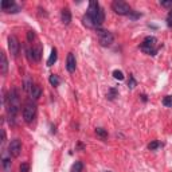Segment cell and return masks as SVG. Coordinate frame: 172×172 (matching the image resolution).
<instances>
[{"instance_id":"1","label":"cell","mask_w":172,"mask_h":172,"mask_svg":"<svg viewBox=\"0 0 172 172\" xmlns=\"http://www.w3.org/2000/svg\"><path fill=\"white\" fill-rule=\"evenodd\" d=\"M88 15L92 18L93 23L96 27H99L104 20H105V15H104V10L101 7H99L98 2H96V0H92V2L89 3V10H88Z\"/></svg>"},{"instance_id":"2","label":"cell","mask_w":172,"mask_h":172,"mask_svg":"<svg viewBox=\"0 0 172 172\" xmlns=\"http://www.w3.org/2000/svg\"><path fill=\"white\" fill-rule=\"evenodd\" d=\"M140 48H141L145 54H148V55H156L157 48H159L157 47V39L155 37H147L143 40Z\"/></svg>"},{"instance_id":"3","label":"cell","mask_w":172,"mask_h":172,"mask_svg":"<svg viewBox=\"0 0 172 172\" xmlns=\"http://www.w3.org/2000/svg\"><path fill=\"white\" fill-rule=\"evenodd\" d=\"M8 113H10L11 119L16 116V113L19 112V108H20V102H19V97H18V93L16 90H12L10 92V97H8Z\"/></svg>"},{"instance_id":"4","label":"cell","mask_w":172,"mask_h":172,"mask_svg":"<svg viewBox=\"0 0 172 172\" xmlns=\"http://www.w3.org/2000/svg\"><path fill=\"white\" fill-rule=\"evenodd\" d=\"M35 114H37V105L31 101H27L24 104L23 108V119L27 124L33 123V120L35 119Z\"/></svg>"},{"instance_id":"5","label":"cell","mask_w":172,"mask_h":172,"mask_svg":"<svg viewBox=\"0 0 172 172\" xmlns=\"http://www.w3.org/2000/svg\"><path fill=\"white\" fill-rule=\"evenodd\" d=\"M98 34V40H99V44L104 47L106 46H110L113 43V40H114V37H113V34L110 31H106V30H98L97 31Z\"/></svg>"},{"instance_id":"6","label":"cell","mask_w":172,"mask_h":172,"mask_svg":"<svg viewBox=\"0 0 172 172\" xmlns=\"http://www.w3.org/2000/svg\"><path fill=\"white\" fill-rule=\"evenodd\" d=\"M112 10L116 13H119V15H129L130 13L129 4H126L125 2H121V0H114L112 3Z\"/></svg>"},{"instance_id":"7","label":"cell","mask_w":172,"mask_h":172,"mask_svg":"<svg viewBox=\"0 0 172 172\" xmlns=\"http://www.w3.org/2000/svg\"><path fill=\"white\" fill-rule=\"evenodd\" d=\"M8 48H10V51L13 57H18L19 50H20V44L15 35H10V37H8Z\"/></svg>"},{"instance_id":"8","label":"cell","mask_w":172,"mask_h":172,"mask_svg":"<svg viewBox=\"0 0 172 172\" xmlns=\"http://www.w3.org/2000/svg\"><path fill=\"white\" fill-rule=\"evenodd\" d=\"M8 152H10V155L12 156H15L18 157L20 155V152H22V143H20V140H12V141L10 143V147H8Z\"/></svg>"},{"instance_id":"9","label":"cell","mask_w":172,"mask_h":172,"mask_svg":"<svg viewBox=\"0 0 172 172\" xmlns=\"http://www.w3.org/2000/svg\"><path fill=\"white\" fill-rule=\"evenodd\" d=\"M2 164H3V168H4V171H6V172H10L11 171V156L8 155L7 152H3Z\"/></svg>"},{"instance_id":"10","label":"cell","mask_w":172,"mask_h":172,"mask_svg":"<svg viewBox=\"0 0 172 172\" xmlns=\"http://www.w3.org/2000/svg\"><path fill=\"white\" fill-rule=\"evenodd\" d=\"M66 69L69 73H74V70H75V58L73 54H69L67 55V59H66Z\"/></svg>"},{"instance_id":"11","label":"cell","mask_w":172,"mask_h":172,"mask_svg":"<svg viewBox=\"0 0 172 172\" xmlns=\"http://www.w3.org/2000/svg\"><path fill=\"white\" fill-rule=\"evenodd\" d=\"M0 73L2 74H7L8 71V62H7V58H6V54L4 53H0Z\"/></svg>"},{"instance_id":"12","label":"cell","mask_w":172,"mask_h":172,"mask_svg":"<svg viewBox=\"0 0 172 172\" xmlns=\"http://www.w3.org/2000/svg\"><path fill=\"white\" fill-rule=\"evenodd\" d=\"M61 18H62V22L63 24H69L71 22V13L69 11V8H63L62 13H61Z\"/></svg>"},{"instance_id":"13","label":"cell","mask_w":172,"mask_h":172,"mask_svg":"<svg viewBox=\"0 0 172 172\" xmlns=\"http://www.w3.org/2000/svg\"><path fill=\"white\" fill-rule=\"evenodd\" d=\"M40 96H42V89H40L39 85H34L33 88H31V97L34 99H38Z\"/></svg>"},{"instance_id":"14","label":"cell","mask_w":172,"mask_h":172,"mask_svg":"<svg viewBox=\"0 0 172 172\" xmlns=\"http://www.w3.org/2000/svg\"><path fill=\"white\" fill-rule=\"evenodd\" d=\"M57 58H58L57 48H53V50H51V54H50V58L47 59V66H53L54 63L57 62Z\"/></svg>"},{"instance_id":"15","label":"cell","mask_w":172,"mask_h":172,"mask_svg":"<svg viewBox=\"0 0 172 172\" xmlns=\"http://www.w3.org/2000/svg\"><path fill=\"white\" fill-rule=\"evenodd\" d=\"M33 54H34V59L35 61H40V58H42V46L38 44L37 47L33 48Z\"/></svg>"},{"instance_id":"16","label":"cell","mask_w":172,"mask_h":172,"mask_svg":"<svg viewBox=\"0 0 172 172\" xmlns=\"http://www.w3.org/2000/svg\"><path fill=\"white\" fill-rule=\"evenodd\" d=\"M83 171V163L82 161H75L73 167H71L70 172H82Z\"/></svg>"},{"instance_id":"17","label":"cell","mask_w":172,"mask_h":172,"mask_svg":"<svg viewBox=\"0 0 172 172\" xmlns=\"http://www.w3.org/2000/svg\"><path fill=\"white\" fill-rule=\"evenodd\" d=\"M15 6V2H12V0H4V2H2V8L3 11H7L10 10L11 7Z\"/></svg>"},{"instance_id":"18","label":"cell","mask_w":172,"mask_h":172,"mask_svg":"<svg viewBox=\"0 0 172 172\" xmlns=\"http://www.w3.org/2000/svg\"><path fill=\"white\" fill-rule=\"evenodd\" d=\"M48 81H50V83H51L53 86H58V85L61 83V79L58 78L57 75H54V74L50 75V79H48Z\"/></svg>"},{"instance_id":"19","label":"cell","mask_w":172,"mask_h":172,"mask_svg":"<svg viewBox=\"0 0 172 172\" xmlns=\"http://www.w3.org/2000/svg\"><path fill=\"white\" fill-rule=\"evenodd\" d=\"M163 105L167 108H172V96H165L163 98Z\"/></svg>"},{"instance_id":"20","label":"cell","mask_w":172,"mask_h":172,"mask_svg":"<svg viewBox=\"0 0 172 172\" xmlns=\"http://www.w3.org/2000/svg\"><path fill=\"white\" fill-rule=\"evenodd\" d=\"M160 147H163V144H161L160 141H152V143H149L148 149H151V151H155V149L160 148Z\"/></svg>"},{"instance_id":"21","label":"cell","mask_w":172,"mask_h":172,"mask_svg":"<svg viewBox=\"0 0 172 172\" xmlns=\"http://www.w3.org/2000/svg\"><path fill=\"white\" fill-rule=\"evenodd\" d=\"M96 134L99 136L101 139H106L108 137V132H106L105 129H102V128H97L96 129Z\"/></svg>"},{"instance_id":"22","label":"cell","mask_w":172,"mask_h":172,"mask_svg":"<svg viewBox=\"0 0 172 172\" xmlns=\"http://www.w3.org/2000/svg\"><path fill=\"white\" fill-rule=\"evenodd\" d=\"M113 77H114L116 79H119V81H123L124 79V74H123V71H120V70H114V71H113Z\"/></svg>"},{"instance_id":"23","label":"cell","mask_w":172,"mask_h":172,"mask_svg":"<svg viewBox=\"0 0 172 172\" xmlns=\"http://www.w3.org/2000/svg\"><path fill=\"white\" fill-rule=\"evenodd\" d=\"M19 171L20 172H28L30 171V164H28V163H22Z\"/></svg>"},{"instance_id":"24","label":"cell","mask_w":172,"mask_h":172,"mask_svg":"<svg viewBox=\"0 0 172 172\" xmlns=\"http://www.w3.org/2000/svg\"><path fill=\"white\" fill-rule=\"evenodd\" d=\"M116 96H117V90H116L114 88L109 89V93H108V98H109V99H113Z\"/></svg>"},{"instance_id":"25","label":"cell","mask_w":172,"mask_h":172,"mask_svg":"<svg viewBox=\"0 0 172 172\" xmlns=\"http://www.w3.org/2000/svg\"><path fill=\"white\" fill-rule=\"evenodd\" d=\"M136 85H137V82H136V79L133 78L132 75H130V77H129V81H128V86H129V89H133Z\"/></svg>"},{"instance_id":"26","label":"cell","mask_w":172,"mask_h":172,"mask_svg":"<svg viewBox=\"0 0 172 172\" xmlns=\"http://www.w3.org/2000/svg\"><path fill=\"white\" fill-rule=\"evenodd\" d=\"M34 39H35L34 31H28V33H27V40H28V42H33Z\"/></svg>"},{"instance_id":"27","label":"cell","mask_w":172,"mask_h":172,"mask_svg":"<svg viewBox=\"0 0 172 172\" xmlns=\"http://www.w3.org/2000/svg\"><path fill=\"white\" fill-rule=\"evenodd\" d=\"M19 11H20V7H19V6H16V4H15V6L11 7L10 10H7L6 12H12V13H15V12H19Z\"/></svg>"},{"instance_id":"28","label":"cell","mask_w":172,"mask_h":172,"mask_svg":"<svg viewBox=\"0 0 172 172\" xmlns=\"http://www.w3.org/2000/svg\"><path fill=\"white\" fill-rule=\"evenodd\" d=\"M161 6L165 7V8L172 7V0H168V2H161Z\"/></svg>"},{"instance_id":"29","label":"cell","mask_w":172,"mask_h":172,"mask_svg":"<svg viewBox=\"0 0 172 172\" xmlns=\"http://www.w3.org/2000/svg\"><path fill=\"white\" fill-rule=\"evenodd\" d=\"M129 16L132 18V19H137V18H140V16H141V13H132V11H130Z\"/></svg>"},{"instance_id":"30","label":"cell","mask_w":172,"mask_h":172,"mask_svg":"<svg viewBox=\"0 0 172 172\" xmlns=\"http://www.w3.org/2000/svg\"><path fill=\"white\" fill-rule=\"evenodd\" d=\"M6 140V132H4V129H2V141Z\"/></svg>"},{"instance_id":"31","label":"cell","mask_w":172,"mask_h":172,"mask_svg":"<svg viewBox=\"0 0 172 172\" xmlns=\"http://www.w3.org/2000/svg\"><path fill=\"white\" fill-rule=\"evenodd\" d=\"M168 20H172V10H171L169 13H168Z\"/></svg>"},{"instance_id":"32","label":"cell","mask_w":172,"mask_h":172,"mask_svg":"<svg viewBox=\"0 0 172 172\" xmlns=\"http://www.w3.org/2000/svg\"><path fill=\"white\" fill-rule=\"evenodd\" d=\"M141 97H143V101H147V96H145V94H143Z\"/></svg>"},{"instance_id":"33","label":"cell","mask_w":172,"mask_h":172,"mask_svg":"<svg viewBox=\"0 0 172 172\" xmlns=\"http://www.w3.org/2000/svg\"><path fill=\"white\" fill-rule=\"evenodd\" d=\"M104 172H112V171H104Z\"/></svg>"}]
</instances>
